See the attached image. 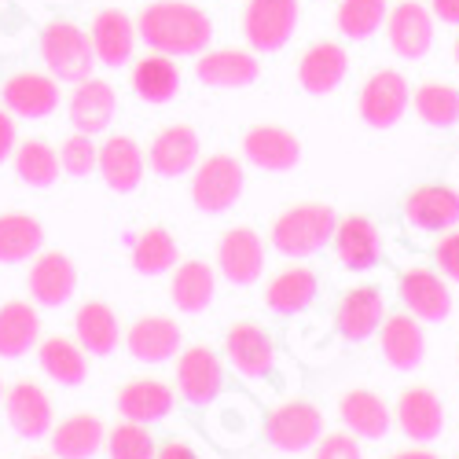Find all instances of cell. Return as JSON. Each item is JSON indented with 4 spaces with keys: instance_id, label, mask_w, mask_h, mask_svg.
I'll return each mask as SVG.
<instances>
[{
    "instance_id": "6da1fadb",
    "label": "cell",
    "mask_w": 459,
    "mask_h": 459,
    "mask_svg": "<svg viewBox=\"0 0 459 459\" xmlns=\"http://www.w3.org/2000/svg\"><path fill=\"white\" fill-rule=\"evenodd\" d=\"M136 37L162 56H199L213 41V19L187 0H155L136 19Z\"/></svg>"
},
{
    "instance_id": "7a4b0ae2",
    "label": "cell",
    "mask_w": 459,
    "mask_h": 459,
    "mask_svg": "<svg viewBox=\"0 0 459 459\" xmlns=\"http://www.w3.org/2000/svg\"><path fill=\"white\" fill-rule=\"evenodd\" d=\"M338 228V213L327 203H298L283 210L273 228H269V243L283 257H313L320 254Z\"/></svg>"
},
{
    "instance_id": "3957f363",
    "label": "cell",
    "mask_w": 459,
    "mask_h": 459,
    "mask_svg": "<svg viewBox=\"0 0 459 459\" xmlns=\"http://www.w3.org/2000/svg\"><path fill=\"white\" fill-rule=\"evenodd\" d=\"M41 59L56 82H70V85L92 78L96 70V52L89 33L70 19H56L41 30Z\"/></svg>"
},
{
    "instance_id": "277c9868",
    "label": "cell",
    "mask_w": 459,
    "mask_h": 459,
    "mask_svg": "<svg viewBox=\"0 0 459 459\" xmlns=\"http://www.w3.org/2000/svg\"><path fill=\"white\" fill-rule=\"evenodd\" d=\"M247 169L236 155H210L191 169V203L199 213H224L243 199Z\"/></svg>"
},
{
    "instance_id": "5b68a950",
    "label": "cell",
    "mask_w": 459,
    "mask_h": 459,
    "mask_svg": "<svg viewBox=\"0 0 459 459\" xmlns=\"http://www.w3.org/2000/svg\"><path fill=\"white\" fill-rule=\"evenodd\" d=\"M261 434L276 452H309L324 434V411L313 401H283L261 415Z\"/></svg>"
},
{
    "instance_id": "8992f818",
    "label": "cell",
    "mask_w": 459,
    "mask_h": 459,
    "mask_svg": "<svg viewBox=\"0 0 459 459\" xmlns=\"http://www.w3.org/2000/svg\"><path fill=\"white\" fill-rule=\"evenodd\" d=\"M411 103V89H408V78L397 70H375L371 78L364 82L360 89V122L368 129H378V133H386L394 129L401 118H404V110Z\"/></svg>"
},
{
    "instance_id": "52a82bcc",
    "label": "cell",
    "mask_w": 459,
    "mask_h": 459,
    "mask_svg": "<svg viewBox=\"0 0 459 459\" xmlns=\"http://www.w3.org/2000/svg\"><path fill=\"white\" fill-rule=\"evenodd\" d=\"M298 30V0H247L243 33L254 52H280Z\"/></svg>"
},
{
    "instance_id": "ba28073f",
    "label": "cell",
    "mask_w": 459,
    "mask_h": 459,
    "mask_svg": "<svg viewBox=\"0 0 459 459\" xmlns=\"http://www.w3.org/2000/svg\"><path fill=\"white\" fill-rule=\"evenodd\" d=\"M224 360L210 346H187L184 353H177V394L187 404H213L224 394Z\"/></svg>"
},
{
    "instance_id": "9c48e42d",
    "label": "cell",
    "mask_w": 459,
    "mask_h": 459,
    "mask_svg": "<svg viewBox=\"0 0 459 459\" xmlns=\"http://www.w3.org/2000/svg\"><path fill=\"white\" fill-rule=\"evenodd\" d=\"M217 269L232 287H254L264 273V243L254 228L236 224L217 243Z\"/></svg>"
},
{
    "instance_id": "30bf717a",
    "label": "cell",
    "mask_w": 459,
    "mask_h": 459,
    "mask_svg": "<svg viewBox=\"0 0 459 459\" xmlns=\"http://www.w3.org/2000/svg\"><path fill=\"white\" fill-rule=\"evenodd\" d=\"M224 357L243 378H269L276 371V342L261 324L243 320L224 334Z\"/></svg>"
},
{
    "instance_id": "8fae6325",
    "label": "cell",
    "mask_w": 459,
    "mask_h": 459,
    "mask_svg": "<svg viewBox=\"0 0 459 459\" xmlns=\"http://www.w3.org/2000/svg\"><path fill=\"white\" fill-rule=\"evenodd\" d=\"M30 298L45 309H59L66 305L74 294H78V269L63 250H41L30 264V276H26Z\"/></svg>"
},
{
    "instance_id": "7c38bea8",
    "label": "cell",
    "mask_w": 459,
    "mask_h": 459,
    "mask_svg": "<svg viewBox=\"0 0 459 459\" xmlns=\"http://www.w3.org/2000/svg\"><path fill=\"white\" fill-rule=\"evenodd\" d=\"M386 37H390V48L415 63L423 59L430 48H434V15L430 8H423L419 0H401V4H394V12H386Z\"/></svg>"
},
{
    "instance_id": "4fadbf2b",
    "label": "cell",
    "mask_w": 459,
    "mask_h": 459,
    "mask_svg": "<svg viewBox=\"0 0 459 459\" xmlns=\"http://www.w3.org/2000/svg\"><path fill=\"white\" fill-rule=\"evenodd\" d=\"M243 159L264 173H290L301 162V140L283 126H254L243 133Z\"/></svg>"
},
{
    "instance_id": "5bb4252c",
    "label": "cell",
    "mask_w": 459,
    "mask_h": 459,
    "mask_svg": "<svg viewBox=\"0 0 459 459\" xmlns=\"http://www.w3.org/2000/svg\"><path fill=\"white\" fill-rule=\"evenodd\" d=\"M4 96V107L15 114V118L37 122V118H48V114L59 107V82L45 70H19L4 82L0 89Z\"/></svg>"
},
{
    "instance_id": "9a60e30c",
    "label": "cell",
    "mask_w": 459,
    "mask_h": 459,
    "mask_svg": "<svg viewBox=\"0 0 459 459\" xmlns=\"http://www.w3.org/2000/svg\"><path fill=\"white\" fill-rule=\"evenodd\" d=\"M378 350L394 371H415L427 360V334L411 313H386V320L378 324Z\"/></svg>"
},
{
    "instance_id": "2e32d148",
    "label": "cell",
    "mask_w": 459,
    "mask_h": 459,
    "mask_svg": "<svg viewBox=\"0 0 459 459\" xmlns=\"http://www.w3.org/2000/svg\"><path fill=\"white\" fill-rule=\"evenodd\" d=\"M66 114H70V126L78 133L100 136L110 129L114 114H118V92H114V85L103 78H85V82L74 85Z\"/></svg>"
},
{
    "instance_id": "e0dca14e",
    "label": "cell",
    "mask_w": 459,
    "mask_h": 459,
    "mask_svg": "<svg viewBox=\"0 0 459 459\" xmlns=\"http://www.w3.org/2000/svg\"><path fill=\"white\" fill-rule=\"evenodd\" d=\"M4 415H8V427L19 437L41 441L52 430V397L37 382L22 378L12 390H4Z\"/></svg>"
},
{
    "instance_id": "ac0fdd59",
    "label": "cell",
    "mask_w": 459,
    "mask_h": 459,
    "mask_svg": "<svg viewBox=\"0 0 459 459\" xmlns=\"http://www.w3.org/2000/svg\"><path fill=\"white\" fill-rule=\"evenodd\" d=\"M404 221L419 232L445 236L459 224V191L445 184H423L404 199Z\"/></svg>"
},
{
    "instance_id": "d6986e66",
    "label": "cell",
    "mask_w": 459,
    "mask_h": 459,
    "mask_svg": "<svg viewBox=\"0 0 459 459\" xmlns=\"http://www.w3.org/2000/svg\"><path fill=\"white\" fill-rule=\"evenodd\" d=\"M180 342H184V334H180V324L173 316L147 313L129 327L126 350L140 364H166V360H173L180 353Z\"/></svg>"
},
{
    "instance_id": "ffe728a7",
    "label": "cell",
    "mask_w": 459,
    "mask_h": 459,
    "mask_svg": "<svg viewBox=\"0 0 459 459\" xmlns=\"http://www.w3.org/2000/svg\"><path fill=\"white\" fill-rule=\"evenodd\" d=\"M261 63L247 48H206L195 56V78L206 89H247L257 82Z\"/></svg>"
},
{
    "instance_id": "44dd1931",
    "label": "cell",
    "mask_w": 459,
    "mask_h": 459,
    "mask_svg": "<svg viewBox=\"0 0 459 459\" xmlns=\"http://www.w3.org/2000/svg\"><path fill=\"white\" fill-rule=\"evenodd\" d=\"M401 301L419 324H441L452 316V290L430 269H404L401 273Z\"/></svg>"
},
{
    "instance_id": "7402d4cb",
    "label": "cell",
    "mask_w": 459,
    "mask_h": 459,
    "mask_svg": "<svg viewBox=\"0 0 459 459\" xmlns=\"http://www.w3.org/2000/svg\"><path fill=\"white\" fill-rule=\"evenodd\" d=\"M199 151H203V143H199V133L191 126H166L147 147V166H151V173L177 180V177L195 169Z\"/></svg>"
},
{
    "instance_id": "603a6c76",
    "label": "cell",
    "mask_w": 459,
    "mask_h": 459,
    "mask_svg": "<svg viewBox=\"0 0 459 459\" xmlns=\"http://www.w3.org/2000/svg\"><path fill=\"white\" fill-rule=\"evenodd\" d=\"M143 169H147V155L140 151V143L126 133L103 140L100 147V162H96V173L103 177V184L118 195H129V191L140 187L143 180Z\"/></svg>"
},
{
    "instance_id": "cb8c5ba5",
    "label": "cell",
    "mask_w": 459,
    "mask_h": 459,
    "mask_svg": "<svg viewBox=\"0 0 459 459\" xmlns=\"http://www.w3.org/2000/svg\"><path fill=\"white\" fill-rule=\"evenodd\" d=\"M382 320H386V298H382L378 287L346 290L334 309V327L346 342H368Z\"/></svg>"
},
{
    "instance_id": "d4e9b609",
    "label": "cell",
    "mask_w": 459,
    "mask_h": 459,
    "mask_svg": "<svg viewBox=\"0 0 459 459\" xmlns=\"http://www.w3.org/2000/svg\"><path fill=\"white\" fill-rule=\"evenodd\" d=\"M397 427L408 441L415 445H430L445 430V408L441 397L427 386H408L397 401Z\"/></svg>"
},
{
    "instance_id": "484cf974",
    "label": "cell",
    "mask_w": 459,
    "mask_h": 459,
    "mask_svg": "<svg viewBox=\"0 0 459 459\" xmlns=\"http://www.w3.org/2000/svg\"><path fill=\"white\" fill-rule=\"evenodd\" d=\"M350 74V56L334 41H320L298 63V85L309 96H331Z\"/></svg>"
},
{
    "instance_id": "4316f807",
    "label": "cell",
    "mask_w": 459,
    "mask_h": 459,
    "mask_svg": "<svg viewBox=\"0 0 459 459\" xmlns=\"http://www.w3.org/2000/svg\"><path fill=\"white\" fill-rule=\"evenodd\" d=\"M89 41H92L96 63H103V66H126L133 59V48H136V22L122 8H103L92 19Z\"/></svg>"
},
{
    "instance_id": "83f0119b",
    "label": "cell",
    "mask_w": 459,
    "mask_h": 459,
    "mask_svg": "<svg viewBox=\"0 0 459 459\" xmlns=\"http://www.w3.org/2000/svg\"><path fill=\"white\" fill-rule=\"evenodd\" d=\"M334 254L338 261L346 264L350 273H364V269H375L378 257H382V236H378V228L371 217H346V221H338L334 228Z\"/></svg>"
},
{
    "instance_id": "f1b7e54d",
    "label": "cell",
    "mask_w": 459,
    "mask_h": 459,
    "mask_svg": "<svg viewBox=\"0 0 459 459\" xmlns=\"http://www.w3.org/2000/svg\"><path fill=\"white\" fill-rule=\"evenodd\" d=\"M118 415L129 419V423H159V419H166L177 404V394L173 386H166L162 378H133L126 382V386L118 390Z\"/></svg>"
},
{
    "instance_id": "f546056e",
    "label": "cell",
    "mask_w": 459,
    "mask_h": 459,
    "mask_svg": "<svg viewBox=\"0 0 459 459\" xmlns=\"http://www.w3.org/2000/svg\"><path fill=\"white\" fill-rule=\"evenodd\" d=\"M169 298L180 313L195 316V313H206L213 298H217V273L213 264L191 257V261H177L173 264V280H169Z\"/></svg>"
},
{
    "instance_id": "4dcf8cb0",
    "label": "cell",
    "mask_w": 459,
    "mask_h": 459,
    "mask_svg": "<svg viewBox=\"0 0 459 459\" xmlns=\"http://www.w3.org/2000/svg\"><path fill=\"white\" fill-rule=\"evenodd\" d=\"M213 404L217 408H213V419H210V430H213V437L221 445L239 448V445H250L261 434V411L254 408L250 397H243V394H228L224 397L221 394Z\"/></svg>"
},
{
    "instance_id": "1f68e13d",
    "label": "cell",
    "mask_w": 459,
    "mask_h": 459,
    "mask_svg": "<svg viewBox=\"0 0 459 459\" xmlns=\"http://www.w3.org/2000/svg\"><path fill=\"white\" fill-rule=\"evenodd\" d=\"M338 415H342V423H346V430L353 437H368V441H382V437L390 434V427H394L390 404L382 401L378 394H371V390H350V394H342Z\"/></svg>"
},
{
    "instance_id": "d6a6232c",
    "label": "cell",
    "mask_w": 459,
    "mask_h": 459,
    "mask_svg": "<svg viewBox=\"0 0 459 459\" xmlns=\"http://www.w3.org/2000/svg\"><path fill=\"white\" fill-rule=\"evenodd\" d=\"M74 342L89 353V357H110L122 342V324L114 316L107 301H85L74 313Z\"/></svg>"
},
{
    "instance_id": "836d02e7",
    "label": "cell",
    "mask_w": 459,
    "mask_h": 459,
    "mask_svg": "<svg viewBox=\"0 0 459 459\" xmlns=\"http://www.w3.org/2000/svg\"><path fill=\"white\" fill-rule=\"evenodd\" d=\"M107 441V427L100 415L78 411V415H66L59 427L48 430V445L56 459H92Z\"/></svg>"
},
{
    "instance_id": "e575fe53",
    "label": "cell",
    "mask_w": 459,
    "mask_h": 459,
    "mask_svg": "<svg viewBox=\"0 0 459 459\" xmlns=\"http://www.w3.org/2000/svg\"><path fill=\"white\" fill-rule=\"evenodd\" d=\"M316 290H320L316 273L309 264H290V269H283L269 280V287H264V305L280 316H298L316 301Z\"/></svg>"
},
{
    "instance_id": "d590c367",
    "label": "cell",
    "mask_w": 459,
    "mask_h": 459,
    "mask_svg": "<svg viewBox=\"0 0 459 459\" xmlns=\"http://www.w3.org/2000/svg\"><path fill=\"white\" fill-rule=\"evenodd\" d=\"M41 342V313L30 301H4L0 305V357L19 360Z\"/></svg>"
},
{
    "instance_id": "8d00e7d4",
    "label": "cell",
    "mask_w": 459,
    "mask_h": 459,
    "mask_svg": "<svg viewBox=\"0 0 459 459\" xmlns=\"http://www.w3.org/2000/svg\"><path fill=\"white\" fill-rule=\"evenodd\" d=\"M37 364H41V371L52 382H59V386H82L89 378V353L63 334L37 342Z\"/></svg>"
},
{
    "instance_id": "74e56055",
    "label": "cell",
    "mask_w": 459,
    "mask_h": 459,
    "mask_svg": "<svg viewBox=\"0 0 459 459\" xmlns=\"http://www.w3.org/2000/svg\"><path fill=\"white\" fill-rule=\"evenodd\" d=\"M45 250V228L30 213H0V264H22Z\"/></svg>"
},
{
    "instance_id": "f35d334b",
    "label": "cell",
    "mask_w": 459,
    "mask_h": 459,
    "mask_svg": "<svg viewBox=\"0 0 459 459\" xmlns=\"http://www.w3.org/2000/svg\"><path fill=\"white\" fill-rule=\"evenodd\" d=\"M133 92L143 103H155V107L177 100V92H180V70H177L173 56L151 52V56L136 59V66H133Z\"/></svg>"
},
{
    "instance_id": "ab89813d",
    "label": "cell",
    "mask_w": 459,
    "mask_h": 459,
    "mask_svg": "<svg viewBox=\"0 0 459 459\" xmlns=\"http://www.w3.org/2000/svg\"><path fill=\"white\" fill-rule=\"evenodd\" d=\"M12 166H15V177L30 187H52L63 173L59 166V151L48 143V140H19L15 151H12Z\"/></svg>"
},
{
    "instance_id": "60d3db41",
    "label": "cell",
    "mask_w": 459,
    "mask_h": 459,
    "mask_svg": "<svg viewBox=\"0 0 459 459\" xmlns=\"http://www.w3.org/2000/svg\"><path fill=\"white\" fill-rule=\"evenodd\" d=\"M177 261H180V247L169 236V228H162V224L143 228V232L133 239V269L140 276H162Z\"/></svg>"
},
{
    "instance_id": "b9f144b4",
    "label": "cell",
    "mask_w": 459,
    "mask_h": 459,
    "mask_svg": "<svg viewBox=\"0 0 459 459\" xmlns=\"http://www.w3.org/2000/svg\"><path fill=\"white\" fill-rule=\"evenodd\" d=\"M415 114L434 129H452L459 126V89L448 82H427L411 92Z\"/></svg>"
},
{
    "instance_id": "7bdbcfd3",
    "label": "cell",
    "mask_w": 459,
    "mask_h": 459,
    "mask_svg": "<svg viewBox=\"0 0 459 459\" xmlns=\"http://www.w3.org/2000/svg\"><path fill=\"white\" fill-rule=\"evenodd\" d=\"M386 0H342L338 4V30L350 41H364L382 22H386Z\"/></svg>"
},
{
    "instance_id": "ee69618b",
    "label": "cell",
    "mask_w": 459,
    "mask_h": 459,
    "mask_svg": "<svg viewBox=\"0 0 459 459\" xmlns=\"http://www.w3.org/2000/svg\"><path fill=\"white\" fill-rule=\"evenodd\" d=\"M103 448L110 459H155V452H159L151 430L143 423H129V419H122L114 430H107Z\"/></svg>"
},
{
    "instance_id": "f6af8a7d",
    "label": "cell",
    "mask_w": 459,
    "mask_h": 459,
    "mask_svg": "<svg viewBox=\"0 0 459 459\" xmlns=\"http://www.w3.org/2000/svg\"><path fill=\"white\" fill-rule=\"evenodd\" d=\"M96 162H100V147H96V140H92L89 133H78V129H74V133L63 140V147H59V166H63V173L85 180V177L96 173Z\"/></svg>"
},
{
    "instance_id": "bcb514c9",
    "label": "cell",
    "mask_w": 459,
    "mask_h": 459,
    "mask_svg": "<svg viewBox=\"0 0 459 459\" xmlns=\"http://www.w3.org/2000/svg\"><path fill=\"white\" fill-rule=\"evenodd\" d=\"M313 459H364V452L353 434H320V441L313 445Z\"/></svg>"
},
{
    "instance_id": "7dc6e473",
    "label": "cell",
    "mask_w": 459,
    "mask_h": 459,
    "mask_svg": "<svg viewBox=\"0 0 459 459\" xmlns=\"http://www.w3.org/2000/svg\"><path fill=\"white\" fill-rule=\"evenodd\" d=\"M434 261H437V269L459 287V232H445V239L434 247Z\"/></svg>"
},
{
    "instance_id": "c3c4849f",
    "label": "cell",
    "mask_w": 459,
    "mask_h": 459,
    "mask_svg": "<svg viewBox=\"0 0 459 459\" xmlns=\"http://www.w3.org/2000/svg\"><path fill=\"white\" fill-rule=\"evenodd\" d=\"M19 143V133H15V118H12V110L4 107L0 110V166H4L12 159V151Z\"/></svg>"
},
{
    "instance_id": "681fc988",
    "label": "cell",
    "mask_w": 459,
    "mask_h": 459,
    "mask_svg": "<svg viewBox=\"0 0 459 459\" xmlns=\"http://www.w3.org/2000/svg\"><path fill=\"white\" fill-rule=\"evenodd\" d=\"M155 459H199V452L191 448L187 441H180V437H169L166 445H159Z\"/></svg>"
},
{
    "instance_id": "f907efd6",
    "label": "cell",
    "mask_w": 459,
    "mask_h": 459,
    "mask_svg": "<svg viewBox=\"0 0 459 459\" xmlns=\"http://www.w3.org/2000/svg\"><path fill=\"white\" fill-rule=\"evenodd\" d=\"M430 15L448 26H459V0H430Z\"/></svg>"
},
{
    "instance_id": "816d5d0a",
    "label": "cell",
    "mask_w": 459,
    "mask_h": 459,
    "mask_svg": "<svg viewBox=\"0 0 459 459\" xmlns=\"http://www.w3.org/2000/svg\"><path fill=\"white\" fill-rule=\"evenodd\" d=\"M386 459H441L437 452H430V448H423V445H419V448H401V452H390Z\"/></svg>"
},
{
    "instance_id": "f5cc1de1",
    "label": "cell",
    "mask_w": 459,
    "mask_h": 459,
    "mask_svg": "<svg viewBox=\"0 0 459 459\" xmlns=\"http://www.w3.org/2000/svg\"><path fill=\"white\" fill-rule=\"evenodd\" d=\"M455 63H459V37H455Z\"/></svg>"
},
{
    "instance_id": "db71d44e",
    "label": "cell",
    "mask_w": 459,
    "mask_h": 459,
    "mask_svg": "<svg viewBox=\"0 0 459 459\" xmlns=\"http://www.w3.org/2000/svg\"><path fill=\"white\" fill-rule=\"evenodd\" d=\"M30 459H56V455H30Z\"/></svg>"
},
{
    "instance_id": "11a10c76",
    "label": "cell",
    "mask_w": 459,
    "mask_h": 459,
    "mask_svg": "<svg viewBox=\"0 0 459 459\" xmlns=\"http://www.w3.org/2000/svg\"><path fill=\"white\" fill-rule=\"evenodd\" d=\"M0 401H4V382H0Z\"/></svg>"
}]
</instances>
